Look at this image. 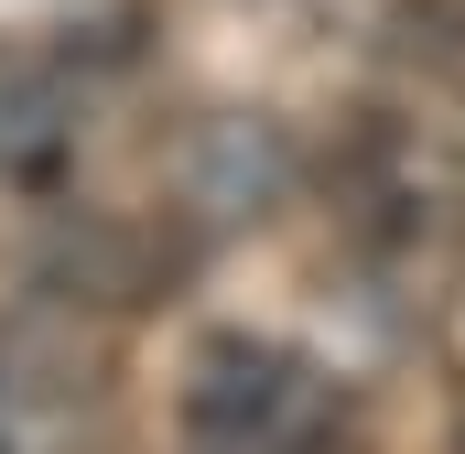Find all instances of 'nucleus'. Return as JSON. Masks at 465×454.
<instances>
[{"label":"nucleus","mask_w":465,"mask_h":454,"mask_svg":"<svg viewBox=\"0 0 465 454\" xmlns=\"http://www.w3.org/2000/svg\"><path fill=\"white\" fill-rule=\"evenodd\" d=\"M184 444L325 454L336 444V379L271 336H206L184 368Z\"/></svg>","instance_id":"f257e3e1"},{"label":"nucleus","mask_w":465,"mask_h":454,"mask_svg":"<svg viewBox=\"0 0 465 454\" xmlns=\"http://www.w3.org/2000/svg\"><path fill=\"white\" fill-rule=\"evenodd\" d=\"M109 379L65 325H0V454H98Z\"/></svg>","instance_id":"f03ea898"},{"label":"nucleus","mask_w":465,"mask_h":454,"mask_svg":"<svg viewBox=\"0 0 465 454\" xmlns=\"http://www.w3.org/2000/svg\"><path fill=\"white\" fill-rule=\"evenodd\" d=\"M65 141H76V87H65V65L0 44V184L44 173Z\"/></svg>","instance_id":"7ed1b4c3"},{"label":"nucleus","mask_w":465,"mask_h":454,"mask_svg":"<svg viewBox=\"0 0 465 454\" xmlns=\"http://www.w3.org/2000/svg\"><path fill=\"white\" fill-rule=\"evenodd\" d=\"M184 454H238V444H184Z\"/></svg>","instance_id":"20e7f679"}]
</instances>
